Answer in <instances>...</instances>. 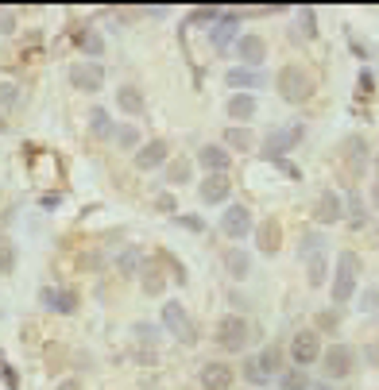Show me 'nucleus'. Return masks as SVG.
Returning a JSON list of instances; mask_svg holds the SVG:
<instances>
[{
	"label": "nucleus",
	"instance_id": "nucleus-52",
	"mask_svg": "<svg viewBox=\"0 0 379 390\" xmlns=\"http://www.w3.org/2000/svg\"><path fill=\"white\" fill-rule=\"evenodd\" d=\"M376 174H379V158H376Z\"/></svg>",
	"mask_w": 379,
	"mask_h": 390
},
{
	"label": "nucleus",
	"instance_id": "nucleus-1",
	"mask_svg": "<svg viewBox=\"0 0 379 390\" xmlns=\"http://www.w3.org/2000/svg\"><path fill=\"white\" fill-rule=\"evenodd\" d=\"M356 274H360V255L340 252L337 255V274H333V302H337V309L356 294Z\"/></svg>",
	"mask_w": 379,
	"mask_h": 390
},
{
	"label": "nucleus",
	"instance_id": "nucleus-18",
	"mask_svg": "<svg viewBox=\"0 0 379 390\" xmlns=\"http://www.w3.org/2000/svg\"><path fill=\"white\" fill-rule=\"evenodd\" d=\"M163 158H166V143H163V139H151V143H144L136 151V166H139V170H155V166H163Z\"/></svg>",
	"mask_w": 379,
	"mask_h": 390
},
{
	"label": "nucleus",
	"instance_id": "nucleus-8",
	"mask_svg": "<svg viewBox=\"0 0 379 390\" xmlns=\"http://www.w3.org/2000/svg\"><path fill=\"white\" fill-rule=\"evenodd\" d=\"M302 139V127L294 124V127H271L267 132V139H263V155L271 158H286V151H294V143Z\"/></svg>",
	"mask_w": 379,
	"mask_h": 390
},
{
	"label": "nucleus",
	"instance_id": "nucleus-13",
	"mask_svg": "<svg viewBox=\"0 0 379 390\" xmlns=\"http://www.w3.org/2000/svg\"><path fill=\"white\" fill-rule=\"evenodd\" d=\"M263 54H267V43H263L260 35H240V43H236V59H240L244 66L255 70L263 62Z\"/></svg>",
	"mask_w": 379,
	"mask_h": 390
},
{
	"label": "nucleus",
	"instance_id": "nucleus-48",
	"mask_svg": "<svg viewBox=\"0 0 379 390\" xmlns=\"http://www.w3.org/2000/svg\"><path fill=\"white\" fill-rule=\"evenodd\" d=\"M12 267V252H0V271H8Z\"/></svg>",
	"mask_w": 379,
	"mask_h": 390
},
{
	"label": "nucleus",
	"instance_id": "nucleus-22",
	"mask_svg": "<svg viewBox=\"0 0 379 390\" xmlns=\"http://www.w3.org/2000/svg\"><path fill=\"white\" fill-rule=\"evenodd\" d=\"M344 151H349L352 174H360V170L368 166V143H364V136H349V139H344Z\"/></svg>",
	"mask_w": 379,
	"mask_h": 390
},
{
	"label": "nucleus",
	"instance_id": "nucleus-32",
	"mask_svg": "<svg viewBox=\"0 0 379 390\" xmlns=\"http://www.w3.org/2000/svg\"><path fill=\"white\" fill-rule=\"evenodd\" d=\"M117 267H120V271H124V274H132V271H139V267H144V255H139L136 247H128V252H120Z\"/></svg>",
	"mask_w": 379,
	"mask_h": 390
},
{
	"label": "nucleus",
	"instance_id": "nucleus-34",
	"mask_svg": "<svg viewBox=\"0 0 379 390\" xmlns=\"http://www.w3.org/2000/svg\"><path fill=\"white\" fill-rule=\"evenodd\" d=\"M144 294H151V298H155V294H163V274L155 271V267H144Z\"/></svg>",
	"mask_w": 379,
	"mask_h": 390
},
{
	"label": "nucleus",
	"instance_id": "nucleus-40",
	"mask_svg": "<svg viewBox=\"0 0 379 390\" xmlns=\"http://www.w3.org/2000/svg\"><path fill=\"white\" fill-rule=\"evenodd\" d=\"M321 283H325V259L318 255V259L310 263V286H321Z\"/></svg>",
	"mask_w": 379,
	"mask_h": 390
},
{
	"label": "nucleus",
	"instance_id": "nucleus-24",
	"mask_svg": "<svg viewBox=\"0 0 379 390\" xmlns=\"http://www.w3.org/2000/svg\"><path fill=\"white\" fill-rule=\"evenodd\" d=\"M89 127H93V136H101V139L117 136V127H113V116H108L105 108H93V112H89Z\"/></svg>",
	"mask_w": 379,
	"mask_h": 390
},
{
	"label": "nucleus",
	"instance_id": "nucleus-12",
	"mask_svg": "<svg viewBox=\"0 0 379 390\" xmlns=\"http://www.w3.org/2000/svg\"><path fill=\"white\" fill-rule=\"evenodd\" d=\"M236 43H240V16H236V12H221L217 23H213V47L229 50V47H236Z\"/></svg>",
	"mask_w": 379,
	"mask_h": 390
},
{
	"label": "nucleus",
	"instance_id": "nucleus-47",
	"mask_svg": "<svg viewBox=\"0 0 379 390\" xmlns=\"http://www.w3.org/2000/svg\"><path fill=\"white\" fill-rule=\"evenodd\" d=\"M159 209H163V213H175V197L163 194V197H159Z\"/></svg>",
	"mask_w": 379,
	"mask_h": 390
},
{
	"label": "nucleus",
	"instance_id": "nucleus-38",
	"mask_svg": "<svg viewBox=\"0 0 379 390\" xmlns=\"http://www.w3.org/2000/svg\"><path fill=\"white\" fill-rule=\"evenodd\" d=\"M16 101H20V89L12 85V81H4V85H0V108H12Z\"/></svg>",
	"mask_w": 379,
	"mask_h": 390
},
{
	"label": "nucleus",
	"instance_id": "nucleus-14",
	"mask_svg": "<svg viewBox=\"0 0 379 390\" xmlns=\"http://www.w3.org/2000/svg\"><path fill=\"white\" fill-rule=\"evenodd\" d=\"M197 379H202V390H233V367H224V363H205Z\"/></svg>",
	"mask_w": 379,
	"mask_h": 390
},
{
	"label": "nucleus",
	"instance_id": "nucleus-46",
	"mask_svg": "<svg viewBox=\"0 0 379 390\" xmlns=\"http://www.w3.org/2000/svg\"><path fill=\"white\" fill-rule=\"evenodd\" d=\"M55 294H59L55 286H43V290H39V302L43 305H55Z\"/></svg>",
	"mask_w": 379,
	"mask_h": 390
},
{
	"label": "nucleus",
	"instance_id": "nucleus-27",
	"mask_svg": "<svg viewBox=\"0 0 379 390\" xmlns=\"http://www.w3.org/2000/svg\"><path fill=\"white\" fill-rule=\"evenodd\" d=\"M349 225L352 228H364V220H368V213H364V201H360V194L356 189H349Z\"/></svg>",
	"mask_w": 379,
	"mask_h": 390
},
{
	"label": "nucleus",
	"instance_id": "nucleus-37",
	"mask_svg": "<svg viewBox=\"0 0 379 390\" xmlns=\"http://www.w3.org/2000/svg\"><path fill=\"white\" fill-rule=\"evenodd\" d=\"M0 379H4V387H8V390H20V375H16V367H12L8 360L0 363Z\"/></svg>",
	"mask_w": 379,
	"mask_h": 390
},
{
	"label": "nucleus",
	"instance_id": "nucleus-15",
	"mask_svg": "<svg viewBox=\"0 0 379 390\" xmlns=\"http://www.w3.org/2000/svg\"><path fill=\"white\" fill-rule=\"evenodd\" d=\"M313 216H318L321 225H337L340 216H344V201H340V194L325 189V194L318 197V209H313Z\"/></svg>",
	"mask_w": 379,
	"mask_h": 390
},
{
	"label": "nucleus",
	"instance_id": "nucleus-31",
	"mask_svg": "<svg viewBox=\"0 0 379 390\" xmlns=\"http://www.w3.org/2000/svg\"><path fill=\"white\" fill-rule=\"evenodd\" d=\"M217 16H221V8H213V4H205V8H194L190 12V28H205V23H217Z\"/></svg>",
	"mask_w": 379,
	"mask_h": 390
},
{
	"label": "nucleus",
	"instance_id": "nucleus-23",
	"mask_svg": "<svg viewBox=\"0 0 379 390\" xmlns=\"http://www.w3.org/2000/svg\"><path fill=\"white\" fill-rule=\"evenodd\" d=\"M310 371L306 367H291V371H282L279 375V390H310Z\"/></svg>",
	"mask_w": 379,
	"mask_h": 390
},
{
	"label": "nucleus",
	"instance_id": "nucleus-11",
	"mask_svg": "<svg viewBox=\"0 0 379 390\" xmlns=\"http://www.w3.org/2000/svg\"><path fill=\"white\" fill-rule=\"evenodd\" d=\"M229 194H233L229 174H205L202 182H197V197H202L205 205H224V201H229Z\"/></svg>",
	"mask_w": 379,
	"mask_h": 390
},
{
	"label": "nucleus",
	"instance_id": "nucleus-17",
	"mask_svg": "<svg viewBox=\"0 0 379 390\" xmlns=\"http://www.w3.org/2000/svg\"><path fill=\"white\" fill-rule=\"evenodd\" d=\"M197 163H202L209 174H229V151L217 147V143L202 147V151H197Z\"/></svg>",
	"mask_w": 379,
	"mask_h": 390
},
{
	"label": "nucleus",
	"instance_id": "nucleus-36",
	"mask_svg": "<svg viewBox=\"0 0 379 390\" xmlns=\"http://www.w3.org/2000/svg\"><path fill=\"white\" fill-rule=\"evenodd\" d=\"M186 178H190V163H186V158H175V163L166 166V182H186Z\"/></svg>",
	"mask_w": 379,
	"mask_h": 390
},
{
	"label": "nucleus",
	"instance_id": "nucleus-25",
	"mask_svg": "<svg viewBox=\"0 0 379 390\" xmlns=\"http://www.w3.org/2000/svg\"><path fill=\"white\" fill-rule=\"evenodd\" d=\"M255 143V136L248 127H224V147H233V151H248Z\"/></svg>",
	"mask_w": 379,
	"mask_h": 390
},
{
	"label": "nucleus",
	"instance_id": "nucleus-7",
	"mask_svg": "<svg viewBox=\"0 0 379 390\" xmlns=\"http://www.w3.org/2000/svg\"><path fill=\"white\" fill-rule=\"evenodd\" d=\"M318 356H321L318 329L294 332V340H291V360H294V367H310V363H318Z\"/></svg>",
	"mask_w": 379,
	"mask_h": 390
},
{
	"label": "nucleus",
	"instance_id": "nucleus-44",
	"mask_svg": "<svg viewBox=\"0 0 379 390\" xmlns=\"http://www.w3.org/2000/svg\"><path fill=\"white\" fill-rule=\"evenodd\" d=\"M178 225H182V228H190V232H202V228H205V220H202V216H178Z\"/></svg>",
	"mask_w": 379,
	"mask_h": 390
},
{
	"label": "nucleus",
	"instance_id": "nucleus-30",
	"mask_svg": "<svg viewBox=\"0 0 379 390\" xmlns=\"http://www.w3.org/2000/svg\"><path fill=\"white\" fill-rule=\"evenodd\" d=\"M313 325H318V336H321V332H333L340 325V309H337V305H333V309H321Z\"/></svg>",
	"mask_w": 379,
	"mask_h": 390
},
{
	"label": "nucleus",
	"instance_id": "nucleus-21",
	"mask_svg": "<svg viewBox=\"0 0 379 390\" xmlns=\"http://www.w3.org/2000/svg\"><path fill=\"white\" fill-rule=\"evenodd\" d=\"M255 247H260L263 255H275V252H279V225H275V220L255 225Z\"/></svg>",
	"mask_w": 379,
	"mask_h": 390
},
{
	"label": "nucleus",
	"instance_id": "nucleus-28",
	"mask_svg": "<svg viewBox=\"0 0 379 390\" xmlns=\"http://www.w3.org/2000/svg\"><path fill=\"white\" fill-rule=\"evenodd\" d=\"M298 35L302 39H318V16H313V8H298Z\"/></svg>",
	"mask_w": 379,
	"mask_h": 390
},
{
	"label": "nucleus",
	"instance_id": "nucleus-26",
	"mask_svg": "<svg viewBox=\"0 0 379 390\" xmlns=\"http://www.w3.org/2000/svg\"><path fill=\"white\" fill-rule=\"evenodd\" d=\"M117 101H120V108H124V112H132V116H139V112H144V93H139V89H132V85L120 89Z\"/></svg>",
	"mask_w": 379,
	"mask_h": 390
},
{
	"label": "nucleus",
	"instance_id": "nucleus-41",
	"mask_svg": "<svg viewBox=\"0 0 379 390\" xmlns=\"http://www.w3.org/2000/svg\"><path fill=\"white\" fill-rule=\"evenodd\" d=\"M360 309H379V286H371V290H364V298H360Z\"/></svg>",
	"mask_w": 379,
	"mask_h": 390
},
{
	"label": "nucleus",
	"instance_id": "nucleus-43",
	"mask_svg": "<svg viewBox=\"0 0 379 390\" xmlns=\"http://www.w3.org/2000/svg\"><path fill=\"white\" fill-rule=\"evenodd\" d=\"M81 47H86V54H101V39L93 35V31H86V35H81Z\"/></svg>",
	"mask_w": 379,
	"mask_h": 390
},
{
	"label": "nucleus",
	"instance_id": "nucleus-6",
	"mask_svg": "<svg viewBox=\"0 0 379 390\" xmlns=\"http://www.w3.org/2000/svg\"><path fill=\"white\" fill-rule=\"evenodd\" d=\"M248 336H252V329H248V321H244L240 313H229V317H221V325H217V344H221L224 351H244L248 348Z\"/></svg>",
	"mask_w": 379,
	"mask_h": 390
},
{
	"label": "nucleus",
	"instance_id": "nucleus-9",
	"mask_svg": "<svg viewBox=\"0 0 379 390\" xmlns=\"http://www.w3.org/2000/svg\"><path fill=\"white\" fill-rule=\"evenodd\" d=\"M221 232L229 236V240H244V236L252 232V213H248V205H224Z\"/></svg>",
	"mask_w": 379,
	"mask_h": 390
},
{
	"label": "nucleus",
	"instance_id": "nucleus-3",
	"mask_svg": "<svg viewBox=\"0 0 379 390\" xmlns=\"http://www.w3.org/2000/svg\"><path fill=\"white\" fill-rule=\"evenodd\" d=\"M310 93H313V78L302 66H282L279 70V97L286 101V105H302V101H310Z\"/></svg>",
	"mask_w": 379,
	"mask_h": 390
},
{
	"label": "nucleus",
	"instance_id": "nucleus-5",
	"mask_svg": "<svg viewBox=\"0 0 379 390\" xmlns=\"http://www.w3.org/2000/svg\"><path fill=\"white\" fill-rule=\"evenodd\" d=\"M352 367H356V348H349V344H329V348L321 351L325 379H349Z\"/></svg>",
	"mask_w": 379,
	"mask_h": 390
},
{
	"label": "nucleus",
	"instance_id": "nucleus-42",
	"mask_svg": "<svg viewBox=\"0 0 379 390\" xmlns=\"http://www.w3.org/2000/svg\"><path fill=\"white\" fill-rule=\"evenodd\" d=\"M275 166H279V170H282V174H286V178H294V182H298V178H302V170H298V166L291 163V158H275Z\"/></svg>",
	"mask_w": 379,
	"mask_h": 390
},
{
	"label": "nucleus",
	"instance_id": "nucleus-10",
	"mask_svg": "<svg viewBox=\"0 0 379 390\" xmlns=\"http://www.w3.org/2000/svg\"><path fill=\"white\" fill-rule=\"evenodd\" d=\"M101 81H105L101 62H74V66H70V85L81 89V93H97Z\"/></svg>",
	"mask_w": 379,
	"mask_h": 390
},
{
	"label": "nucleus",
	"instance_id": "nucleus-2",
	"mask_svg": "<svg viewBox=\"0 0 379 390\" xmlns=\"http://www.w3.org/2000/svg\"><path fill=\"white\" fill-rule=\"evenodd\" d=\"M279 371H282V351L271 344V348H263L260 356H252V360L244 363V379L252 382V387H267Z\"/></svg>",
	"mask_w": 379,
	"mask_h": 390
},
{
	"label": "nucleus",
	"instance_id": "nucleus-16",
	"mask_svg": "<svg viewBox=\"0 0 379 390\" xmlns=\"http://www.w3.org/2000/svg\"><path fill=\"white\" fill-rule=\"evenodd\" d=\"M224 85L236 89V93H248V89H263V74L260 70H248V66H236L224 74Z\"/></svg>",
	"mask_w": 379,
	"mask_h": 390
},
{
	"label": "nucleus",
	"instance_id": "nucleus-50",
	"mask_svg": "<svg viewBox=\"0 0 379 390\" xmlns=\"http://www.w3.org/2000/svg\"><path fill=\"white\" fill-rule=\"evenodd\" d=\"M59 390H78V382L70 379V382H62V387H59Z\"/></svg>",
	"mask_w": 379,
	"mask_h": 390
},
{
	"label": "nucleus",
	"instance_id": "nucleus-45",
	"mask_svg": "<svg viewBox=\"0 0 379 390\" xmlns=\"http://www.w3.org/2000/svg\"><path fill=\"white\" fill-rule=\"evenodd\" d=\"M356 85H360V93L368 97V93H371V85H376V81H371V74H368V70H364V74H360V81H356Z\"/></svg>",
	"mask_w": 379,
	"mask_h": 390
},
{
	"label": "nucleus",
	"instance_id": "nucleus-29",
	"mask_svg": "<svg viewBox=\"0 0 379 390\" xmlns=\"http://www.w3.org/2000/svg\"><path fill=\"white\" fill-rule=\"evenodd\" d=\"M132 336H136L139 344H155L159 336H163V329H159V325H147V321H136L132 325Z\"/></svg>",
	"mask_w": 379,
	"mask_h": 390
},
{
	"label": "nucleus",
	"instance_id": "nucleus-35",
	"mask_svg": "<svg viewBox=\"0 0 379 390\" xmlns=\"http://www.w3.org/2000/svg\"><path fill=\"white\" fill-rule=\"evenodd\" d=\"M117 143L124 147V151H136L139 147V132L132 124H124V127H117Z\"/></svg>",
	"mask_w": 379,
	"mask_h": 390
},
{
	"label": "nucleus",
	"instance_id": "nucleus-19",
	"mask_svg": "<svg viewBox=\"0 0 379 390\" xmlns=\"http://www.w3.org/2000/svg\"><path fill=\"white\" fill-rule=\"evenodd\" d=\"M224 112H229V120H252L255 116V97L252 93H233V97L224 101Z\"/></svg>",
	"mask_w": 379,
	"mask_h": 390
},
{
	"label": "nucleus",
	"instance_id": "nucleus-51",
	"mask_svg": "<svg viewBox=\"0 0 379 390\" xmlns=\"http://www.w3.org/2000/svg\"><path fill=\"white\" fill-rule=\"evenodd\" d=\"M310 390H329V387H325V382H318V387H310Z\"/></svg>",
	"mask_w": 379,
	"mask_h": 390
},
{
	"label": "nucleus",
	"instance_id": "nucleus-49",
	"mask_svg": "<svg viewBox=\"0 0 379 390\" xmlns=\"http://www.w3.org/2000/svg\"><path fill=\"white\" fill-rule=\"evenodd\" d=\"M368 360H371V363H379V344H376V348H368Z\"/></svg>",
	"mask_w": 379,
	"mask_h": 390
},
{
	"label": "nucleus",
	"instance_id": "nucleus-4",
	"mask_svg": "<svg viewBox=\"0 0 379 390\" xmlns=\"http://www.w3.org/2000/svg\"><path fill=\"white\" fill-rule=\"evenodd\" d=\"M159 329H166L182 344L197 340V329H194V321H190V313H186L182 302H163V309H159Z\"/></svg>",
	"mask_w": 379,
	"mask_h": 390
},
{
	"label": "nucleus",
	"instance_id": "nucleus-33",
	"mask_svg": "<svg viewBox=\"0 0 379 390\" xmlns=\"http://www.w3.org/2000/svg\"><path fill=\"white\" fill-rule=\"evenodd\" d=\"M50 309H55V313H74V309H78V294H74V290H59Z\"/></svg>",
	"mask_w": 379,
	"mask_h": 390
},
{
	"label": "nucleus",
	"instance_id": "nucleus-20",
	"mask_svg": "<svg viewBox=\"0 0 379 390\" xmlns=\"http://www.w3.org/2000/svg\"><path fill=\"white\" fill-rule=\"evenodd\" d=\"M224 271L233 274L236 283L248 278V271H252V255L244 252V247H229V252H224Z\"/></svg>",
	"mask_w": 379,
	"mask_h": 390
},
{
	"label": "nucleus",
	"instance_id": "nucleus-39",
	"mask_svg": "<svg viewBox=\"0 0 379 390\" xmlns=\"http://www.w3.org/2000/svg\"><path fill=\"white\" fill-rule=\"evenodd\" d=\"M321 247H325V240H321V236H313V232L302 236V255H313V252L321 255Z\"/></svg>",
	"mask_w": 379,
	"mask_h": 390
}]
</instances>
